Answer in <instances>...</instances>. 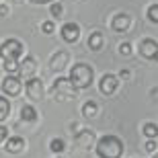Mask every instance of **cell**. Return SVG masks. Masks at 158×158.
<instances>
[{"instance_id": "30bf717a", "label": "cell", "mask_w": 158, "mask_h": 158, "mask_svg": "<svg viewBox=\"0 0 158 158\" xmlns=\"http://www.w3.org/2000/svg\"><path fill=\"white\" fill-rule=\"evenodd\" d=\"M23 148H25V140L19 138V135H12V138H8V142H6V152L17 154V152H21Z\"/></svg>"}, {"instance_id": "ac0fdd59", "label": "cell", "mask_w": 158, "mask_h": 158, "mask_svg": "<svg viewBox=\"0 0 158 158\" xmlns=\"http://www.w3.org/2000/svg\"><path fill=\"white\" fill-rule=\"evenodd\" d=\"M64 148H66V144H64V140H60V138H53V140L49 142V150H52L53 154L64 152Z\"/></svg>"}, {"instance_id": "44dd1931", "label": "cell", "mask_w": 158, "mask_h": 158, "mask_svg": "<svg viewBox=\"0 0 158 158\" xmlns=\"http://www.w3.org/2000/svg\"><path fill=\"white\" fill-rule=\"evenodd\" d=\"M148 19H150L152 23H158V4H150V8H148Z\"/></svg>"}, {"instance_id": "3957f363", "label": "cell", "mask_w": 158, "mask_h": 158, "mask_svg": "<svg viewBox=\"0 0 158 158\" xmlns=\"http://www.w3.org/2000/svg\"><path fill=\"white\" fill-rule=\"evenodd\" d=\"M23 53V45L17 39H6L0 45V58L2 60H19V56Z\"/></svg>"}, {"instance_id": "83f0119b", "label": "cell", "mask_w": 158, "mask_h": 158, "mask_svg": "<svg viewBox=\"0 0 158 158\" xmlns=\"http://www.w3.org/2000/svg\"><path fill=\"white\" fill-rule=\"evenodd\" d=\"M31 2H49V0H31Z\"/></svg>"}, {"instance_id": "d4e9b609", "label": "cell", "mask_w": 158, "mask_h": 158, "mask_svg": "<svg viewBox=\"0 0 158 158\" xmlns=\"http://www.w3.org/2000/svg\"><path fill=\"white\" fill-rule=\"evenodd\" d=\"M146 150L148 152H156V140H148L146 142Z\"/></svg>"}, {"instance_id": "ba28073f", "label": "cell", "mask_w": 158, "mask_h": 158, "mask_svg": "<svg viewBox=\"0 0 158 158\" xmlns=\"http://www.w3.org/2000/svg\"><path fill=\"white\" fill-rule=\"evenodd\" d=\"M99 88H101L103 94H113L117 90V78L113 76V74H105L99 82Z\"/></svg>"}, {"instance_id": "4316f807", "label": "cell", "mask_w": 158, "mask_h": 158, "mask_svg": "<svg viewBox=\"0 0 158 158\" xmlns=\"http://www.w3.org/2000/svg\"><path fill=\"white\" fill-rule=\"evenodd\" d=\"M0 15H2V17L8 15V6H0Z\"/></svg>"}, {"instance_id": "52a82bcc", "label": "cell", "mask_w": 158, "mask_h": 158, "mask_svg": "<svg viewBox=\"0 0 158 158\" xmlns=\"http://www.w3.org/2000/svg\"><path fill=\"white\" fill-rule=\"evenodd\" d=\"M25 90H27V97L29 99H41L43 97V82L39 78H31L25 84Z\"/></svg>"}, {"instance_id": "8fae6325", "label": "cell", "mask_w": 158, "mask_h": 158, "mask_svg": "<svg viewBox=\"0 0 158 158\" xmlns=\"http://www.w3.org/2000/svg\"><path fill=\"white\" fill-rule=\"evenodd\" d=\"M129 23H131V19H129L127 15H115L113 21H111V25H113L115 31H125L129 27Z\"/></svg>"}, {"instance_id": "e0dca14e", "label": "cell", "mask_w": 158, "mask_h": 158, "mask_svg": "<svg viewBox=\"0 0 158 158\" xmlns=\"http://www.w3.org/2000/svg\"><path fill=\"white\" fill-rule=\"evenodd\" d=\"M4 70L8 76H19V62L17 60H4Z\"/></svg>"}, {"instance_id": "cb8c5ba5", "label": "cell", "mask_w": 158, "mask_h": 158, "mask_svg": "<svg viewBox=\"0 0 158 158\" xmlns=\"http://www.w3.org/2000/svg\"><path fill=\"white\" fill-rule=\"evenodd\" d=\"M119 52L129 56V53H131V45H129V43H121V45H119Z\"/></svg>"}, {"instance_id": "7402d4cb", "label": "cell", "mask_w": 158, "mask_h": 158, "mask_svg": "<svg viewBox=\"0 0 158 158\" xmlns=\"http://www.w3.org/2000/svg\"><path fill=\"white\" fill-rule=\"evenodd\" d=\"M62 12H64V8H62V4H52V15L53 17H62Z\"/></svg>"}, {"instance_id": "9c48e42d", "label": "cell", "mask_w": 158, "mask_h": 158, "mask_svg": "<svg viewBox=\"0 0 158 158\" xmlns=\"http://www.w3.org/2000/svg\"><path fill=\"white\" fill-rule=\"evenodd\" d=\"M62 37H64V41H68V43H74V41L80 37V27H78L76 23H66L64 27H62Z\"/></svg>"}, {"instance_id": "8992f818", "label": "cell", "mask_w": 158, "mask_h": 158, "mask_svg": "<svg viewBox=\"0 0 158 158\" xmlns=\"http://www.w3.org/2000/svg\"><path fill=\"white\" fill-rule=\"evenodd\" d=\"M35 72H37V62L33 58H25L21 64H19V74L25 76L27 80L35 78Z\"/></svg>"}, {"instance_id": "277c9868", "label": "cell", "mask_w": 158, "mask_h": 158, "mask_svg": "<svg viewBox=\"0 0 158 158\" xmlns=\"http://www.w3.org/2000/svg\"><path fill=\"white\" fill-rule=\"evenodd\" d=\"M140 56L146 60H158V43L154 39H142L140 41Z\"/></svg>"}, {"instance_id": "5b68a950", "label": "cell", "mask_w": 158, "mask_h": 158, "mask_svg": "<svg viewBox=\"0 0 158 158\" xmlns=\"http://www.w3.org/2000/svg\"><path fill=\"white\" fill-rule=\"evenodd\" d=\"M2 90L8 97H17L21 93V80H19V76H6L2 80Z\"/></svg>"}, {"instance_id": "f1b7e54d", "label": "cell", "mask_w": 158, "mask_h": 158, "mask_svg": "<svg viewBox=\"0 0 158 158\" xmlns=\"http://www.w3.org/2000/svg\"><path fill=\"white\" fill-rule=\"evenodd\" d=\"M154 158H158V152H156V154H154Z\"/></svg>"}, {"instance_id": "d6986e66", "label": "cell", "mask_w": 158, "mask_h": 158, "mask_svg": "<svg viewBox=\"0 0 158 158\" xmlns=\"http://www.w3.org/2000/svg\"><path fill=\"white\" fill-rule=\"evenodd\" d=\"M8 113H10V105H8V101L4 97H0V121H4L8 117Z\"/></svg>"}, {"instance_id": "6da1fadb", "label": "cell", "mask_w": 158, "mask_h": 158, "mask_svg": "<svg viewBox=\"0 0 158 158\" xmlns=\"http://www.w3.org/2000/svg\"><path fill=\"white\" fill-rule=\"evenodd\" d=\"M97 154L99 158H121L123 154V144L115 135H103L97 142Z\"/></svg>"}, {"instance_id": "9a60e30c", "label": "cell", "mask_w": 158, "mask_h": 158, "mask_svg": "<svg viewBox=\"0 0 158 158\" xmlns=\"http://www.w3.org/2000/svg\"><path fill=\"white\" fill-rule=\"evenodd\" d=\"M88 47L90 49H101L103 47V33L101 31H93L88 37Z\"/></svg>"}, {"instance_id": "5bb4252c", "label": "cell", "mask_w": 158, "mask_h": 158, "mask_svg": "<svg viewBox=\"0 0 158 158\" xmlns=\"http://www.w3.org/2000/svg\"><path fill=\"white\" fill-rule=\"evenodd\" d=\"M21 119L23 121H35L37 119V111H35V107L33 105H23V109H21Z\"/></svg>"}, {"instance_id": "4fadbf2b", "label": "cell", "mask_w": 158, "mask_h": 158, "mask_svg": "<svg viewBox=\"0 0 158 158\" xmlns=\"http://www.w3.org/2000/svg\"><path fill=\"white\" fill-rule=\"evenodd\" d=\"M66 62H68V53H66V52L56 53V56H53V60H52V70L60 72L62 68H64V64H66Z\"/></svg>"}, {"instance_id": "2e32d148", "label": "cell", "mask_w": 158, "mask_h": 158, "mask_svg": "<svg viewBox=\"0 0 158 158\" xmlns=\"http://www.w3.org/2000/svg\"><path fill=\"white\" fill-rule=\"evenodd\" d=\"M97 113H99V107H97L94 101H86V103L82 105V115H84V117L90 119V117H94Z\"/></svg>"}, {"instance_id": "7c38bea8", "label": "cell", "mask_w": 158, "mask_h": 158, "mask_svg": "<svg viewBox=\"0 0 158 158\" xmlns=\"http://www.w3.org/2000/svg\"><path fill=\"white\" fill-rule=\"evenodd\" d=\"M53 88L56 90H60V93H68V94H74L76 90H74V86H72L70 78H58V80L53 82Z\"/></svg>"}, {"instance_id": "484cf974", "label": "cell", "mask_w": 158, "mask_h": 158, "mask_svg": "<svg viewBox=\"0 0 158 158\" xmlns=\"http://www.w3.org/2000/svg\"><path fill=\"white\" fill-rule=\"evenodd\" d=\"M6 135H8V129H6V127H4V125H0V142L4 140Z\"/></svg>"}, {"instance_id": "f546056e", "label": "cell", "mask_w": 158, "mask_h": 158, "mask_svg": "<svg viewBox=\"0 0 158 158\" xmlns=\"http://www.w3.org/2000/svg\"><path fill=\"white\" fill-rule=\"evenodd\" d=\"M15 2H19V0H15Z\"/></svg>"}, {"instance_id": "7a4b0ae2", "label": "cell", "mask_w": 158, "mask_h": 158, "mask_svg": "<svg viewBox=\"0 0 158 158\" xmlns=\"http://www.w3.org/2000/svg\"><path fill=\"white\" fill-rule=\"evenodd\" d=\"M70 82L74 88H86L93 82V68L88 64H76L70 72Z\"/></svg>"}, {"instance_id": "603a6c76", "label": "cell", "mask_w": 158, "mask_h": 158, "mask_svg": "<svg viewBox=\"0 0 158 158\" xmlns=\"http://www.w3.org/2000/svg\"><path fill=\"white\" fill-rule=\"evenodd\" d=\"M41 31H43V33H47V35H49V33H53V23H52V21H45V23L41 25Z\"/></svg>"}, {"instance_id": "ffe728a7", "label": "cell", "mask_w": 158, "mask_h": 158, "mask_svg": "<svg viewBox=\"0 0 158 158\" xmlns=\"http://www.w3.org/2000/svg\"><path fill=\"white\" fill-rule=\"evenodd\" d=\"M144 135L150 138V140H154L158 135V125L156 123H146V125H144Z\"/></svg>"}]
</instances>
